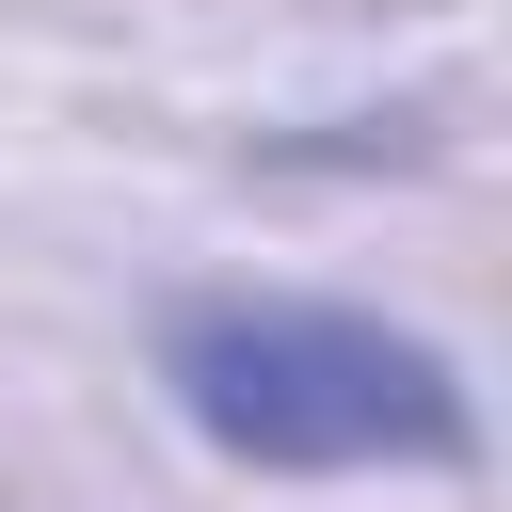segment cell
Listing matches in <instances>:
<instances>
[{
	"instance_id": "6da1fadb",
	"label": "cell",
	"mask_w": 512,
	"mask_h": 512,
	"mask_svg": "<svg viewBox=\"0 0 512 512\" xmlns=\"http://www.w3.org/2000/svg\"><path fill=\"white\" fill-rule=\"evenodd\" d=\"M176 416L256 464V480H400V464H480V400L432 336L304 288H208L160 320Z\"/></svg>"
}]
</instances>
